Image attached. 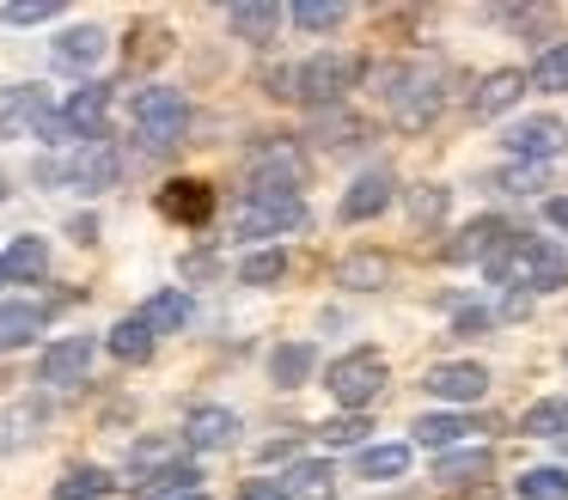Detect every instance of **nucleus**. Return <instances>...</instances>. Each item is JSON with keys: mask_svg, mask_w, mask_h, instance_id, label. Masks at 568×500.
<instances>
[{"mask_svg": "<svg viewBox=\"0 0 568 500\" xmlns=\"http://www.w3.org/2000/svg\"><path fill=\"white\" fill-rule=\"evenodd\" d=\"M38 177H43V183H68V190L99 195V190H111V183L123 177V153H116L111 141H80V146H68L62 159H43Z\"/></svg>", "mask_w": 568, "mask_h": 500, "instance_id": "obj_3", "label": "nucleus"}, {"mask_svg": "<svg viewBox=\"0 0 568 500\" xmlns=\"http://www.w3.org/2000/svg\"><path fill=\"white\" fill-rule=\"evenodd\" d=\"M489 280L501 287H556L568 275V251L556 238H531V232H507L501 251L489 256Z\"/></svg>", "mask_w": 568, "mask_h": 500, "instance_id": "obj_2", "label": "nucleus"}, {"mask_svg": "<svg viewBox=\"0 0 568 500\" xmlns=\"http://www.w3.org/2000/svg\"><path fill=\"white\" fill-rule=\"evenodd\" d=\"M470 433H483L470 415H422L416 421V446H434V451L458 446V439H470Z\"/></svg>", "mask_w": 568, "mask_h": 500, "instance_id": "obj_27", "label": "nucleus"}, {"mask_svg": "<svg viewBox=\"0 0 568 500\" xmlns=\"http://www.w3.org/2000/svg\"><path fill=\"white\" fill-rule=\"evenodd\" d=\"M196 482H202L196 463L172 458V463H160V470H148V476H129V494H141V500H184V494H196Z\"/></svg>", "mask_w": 568, "mask_h": 500, "instance_id": "obj_13", "label": "nucleus"}, {"mask_svg": "<svg viewBox=\"0 0 568 500\" xmlns=\"http://www.w3.org/2000/svg\"><path fill=\"white\" fill-rule=\"evenodd\" d=\"M373 85H379V98H385V110H392L397 129H428V122L440 116V104H446V80L434 68H422V61L379 68Z\"/></svg>", "mask_w": 568, "mask_h": 500, "instance_id": "obj_1", "label": "nucleus"}, {"mask_svg": "<svg viewBox=\"0 0 568 500\" xmlns=\"http://www.w3.org/2000/svg\"><path fill=\"white\" fill-rule=\"evenodd\" d=\"M495 190H507V195H531V190H550V183H544V171L514 165V171H501V177H495Z\"/></svg>", "mask_w": 568, "mask_h": 500, "instance_id": "obj_40", "label": "nucleus"}, {"mask_svg": "<svg viewBox=\"0 0 568 500\" xmlns=\"http://www.w3.org/2000/svg\"><path fill=\"white\" fill-rule=\"evenodd\" d=\"M141 324L153 329V336H172V329H184L190 324V293H178V287H165V293H153L148 305H141Z\"/></svg>", "mask_w": 568, "mask_h": 500, "instance_id": "obj_25", "label": "nucleus"}, {"mask_svg": "<svg viewBox=\"0 0 568 500\" xmlns=\"http://www.w3.org/2000/svg\"><path fill=\"white\" fill-rule=\"evenodd\" d=\"M0 19L7 24H50V19H62V7L55 0H19V7H0Z\"/></svg>", "mask_w": 568, "mask_h": 500, "instance_id": "obj_38", "label": "nucleus"}, {"mask_svg": "<svg viewBox=\"0 0 568 500\" xmlns=\"http://www.w3.org/2000/svg\"><path fill=\"white\" fill-rule=\"evenodd\" d=\"M355 80H361L355 55H312V61H300V73H294V98L312 110H336Z\"/></svg>", "mask_w": 568, "mask_h": 500, "instance_id": "obj_7", "label": "nucleus"}, {"mask_svg": "<svg viewBox=\"0 0 568 500\" xmlns=\"http://www.w3.org/2000/svg\"><path fill=\"white\" fill-rule=\"evenodd\" d=\"M55 116V98L50 85H7L0 92V134H43V122Z\"/></svg>", "mask_w": 568, "mask_h": 500, "instance_id": "obj_10", "label": "nucleus"}, {"mask_svg": "<svg viewBox=\"0 0 568 500\" xmlns=\"http://www.w3.org/2000/svg\"><path fill=\"white\" fill-rule=\"evenodd\" d=\"M306 183V153L294 141H270L251 153V190H282V195H300Z\"/></svg>", "mask_w": 568, "mask_h": 500, "instance_id": "obj_9", "label": "nucleus"}, {"mask_svg": "<svg viewBox=\"0 0 568 500\" xmlns=\"http://www.w3.org/2000/svg\"><path fill=\"white\" fill-rule=\"evenodd\" d=\"M489 470H495V451L489 446H465V451L434 458V482H440V488H470V482H483Z\"/></svg>", "mask_w": 568, "mask_h": 500, "instance_id": "obj_20", "label": "nucleus"}, {"mask_svg": "<svg viewBox=\"0 0 568 500\" xmlns=\"http://www.w3.org/2000/svg\"><path fill=\"white\" fill-rule=\"evenodd\" d=\"M282 19H287V12L275 7V0H239V7H226V24H233L245 43H275Z\"/></svg>", "mask_w": 568, "mask_h": 500, "instance_id": "obj_21", "label": "nucleus"}, {"mask_svg": "<svg viewBox=\"0 0 568 500\" xmlns=\"http://www.w3.org/2000/svg\"><path fill=\"white\" fill-rule=\"evenodd\" d=\"M0 287H7V275H0Z\"/></svg>", "mask_w": 568, "mask_h": 500, "instance_id": "obj_46", "label": "nucleus"}, {"mask_svg": "<svg viewBox=\"0 0 568 500\" xmlns=\"http://www.w3.org/2000/svg\"><path fill=\"white\" fill-rule=\"evenodd\" d=\"M355 470L367 476V482H397V476L409 470V446H367L355 458Z\"/></svg>", "mask_w": 568, "mask_h": 500, "instance_id": "obj_31", "label": "nucleus"}, {"mask_svg": "<svg viewBox=\"0 0 568 500\" xmlns=\"http://www.w3.org/2000/svg\"><path fill=\"white\" fill-rule=\"evenodd\" d=\"M43 324H50V305L7 299V305H0V348H26V341H38Z\"/></svg>", "mask_w": 568, "mask_h": 500, "instance_id": "obj_22", "label": "nucleus"}, {"mask_svg": "<svg viewBox=\"0 0 568 500\" xmlns=\"http://www.w3.org/2000/svg\"><path fill=\"white\" fill-rule=\"evenodd\" d=\"M519 500H568V470L562 463H538V470H526L514 482Z\"/></svg>", "mask_w": 568, "mask_h": 500, "instance_id": "obj_32", "label": "nucleus"}, {"mask_svg": "<svg viewBox=\"0 0 568 500\" xmlns=\"http://www.w3.org/2000/svg\"><path fill=\"white\" fill-rule=\"evenodd\" d=\"M318 433H324V446H355V439L373 433V427H367V415H343V421H324Z\"/></svg>", "mask_w": 568, "mask_h": 500, "instance_id": "obj_39", "label": "nucleus"}, {"mask_svg": "<svg viewBox=\"0 0 568 500\" xmlns=\"http://www.w3.org/2000/svg\"><path fill=\"white\" fill-rule=\"evenodd\" d=\"M392 195H397L392 171H361V177H355V190L343 195V220H348V226H361V220L385 214V207H392Z\"/></svg>", "mask_w": 568, "mask_h": 500, "instance_id": "obj_18", "label": "nucleus"}, {"mask_svg": "<svg viewBox=\"0 0 568 500\" xmlns=\"http://www.w3.org/2000/svg\"><path fill=\"white\" fill-rule=\"evenodd\" d=\"M92 354H99V341H92V336H62V341H50V348H43L38 378L50 390H68V385H80V378H87Z\"/></svg>", "mask_w": 568, "mask_h": 500, "instance_id": "obj_11", "label": "nucleus"}, {"mask_svg": "<svg viewBox=\"0 0 568 500\" xmlns=\"http://www.w3.org/2000/svg\"><path fill=\"white\" fill-rule=\"evenodd\" d=\"M104 49H111V37H104L99 24H74V31H62V43H55V68L87 73L104 61Z\"/></svg>", "mask_w": 568, "mask_h": 500, "instance_id": "obj_19", "label": "nucleus"}, {"mask_svg": "<svg viewBox=\"0 0 568 500\" xmlns=\"http://www.w3.org/2000/svg\"><path fill=\"white\" fill-rule=\"evenodd\" d=\"M336 280L355 287V293H367V287H379V280H392V263H385V256H348Z\"/></svg>", "mask_w": 568, "mask_h": 500, "instance_id": "obj_36", "label": "nucleus"}, {"mask_svg": "<svg viewBox=\"0 0 568 500\" xmlns=\"http://www.w3.org/2000/svg\"><path fill=\"white\" fill-rule=\"evenodd\" d=\"M160 214L178 220V226H209L214 190H209V183H196V177H178V183H165V190H160Z\"/></svg>", "mask_w": 568, "mask_h": 500, "instance_id": "obj_15", "label": "nucleus"}, {"mask_svg": "<svg viewBox=\"0 0 568 500\" xmlns=\"http://www.w3.org/2000/svg\"><path fill=\"white\" fill-rule=\"evenodd\" d=\"M111 470H99V463H74V470L55 482V500H111Z\"/></svg>", "mask_w": 568, "mask_h": 500, "instance_id": "obj_28", "label": "nucleus"}, {"mask_svg": "<svg viewBox=\"0 0 568 500\" xmlns=\"http://www.w3.org/2000/svg\"><path fill=\"white\" fill-rule=\"evenodd\" d=\"M7 190H13V177H7V171H0V202H7Z\"/></svg>", "mask_w": 568, "mask_h": 500, "instance_id": "obj_44", "label": "nucleus"}, {"mask_svg": "<svg viewBox=\"0 0 568 500\" xmlns=\"http://www.w3.org/2000/svg\"><path fill=\"white\" fill-rule=\"evenodd\" d=\"M43 421H50V415H43V402H13V409H0V458H7V451H19V446H31Z\"/></svg>", "mask_w": 568, "mask_h": 500, "instance_id": "obj_24", "label": "nucleus"}, {"mask_svg": "<svg viewBox=\"0 0 568 500\" xmlns=\"http://www.w3.org/2000/svg\"><path fill=\"white\" fill-rule=\"evenodd\" d=\"M526 85H538V92H568V43H550L538 61H531Z\"/></svg>", "mask_w": 568, "mask_h": 500, "instance_id": "obj_34", "label": "nucleus"}, {"mask_svg": "<svg viewBox=\"0 0 568 500\" xmlns=\"http://www.w3.org/2000/svg\"><path fill=\"white\" fill-rule=\"evenodd\" d=\"M544 220H550L556 232H568V195H556V202H544Z\"/></svg>", "mask_w": 568, "mask_h": 500, "instance_id": "obj_43", "label": "nucleus"}, {"mask_svg": "<svg viewBox=\"0 0 568 500\" xmlns=\"http://www.w3.org/2000/svg\"><path fill=\"white\" fill-rule=\"evenodd\" d=\"M184 500H209V494H184Z\"/></svg>", "mask_w": 568, "mask_h": 500, "instance_id": "obj_45", "label": "nucleus"}, {"mask_svg": "<svg viewBox=\"0 0 568 500\" xmlns=\"http://www.w3.org/2000/svg\"><path fill=\"white\" fill-rule=\"evenodd\" d=\"M282 275H287V256L282 251H257V256H245V268H239L245 287H275Z\"/></svg>", "mask_w": 568, "mask_h": 500, "instance_id": "obj_37", "label": "nucleus"}, {"mask_svg": "<svg viewBox=\"0 0 568 500\" xmlns=\"http://www.w3.org/2000/svg\"><path fill=\"white\" fill-rule=\"evenodd\" d=\"M239 500H287V488L282 482H245V488H239Z\"/></svg>", "mask_w": 568, "mask_h": 500, "instance_id": "obj_42", "label": "nucleus"}, {"mask_svg": "<svg viewBox=\"0 0 568 500\" xmlns=\"http://www.w3.org/2000/svg\"><path fill=\"white\" fill-rule=\"evenodd\" d=\"M287 19H294L300 31H312V37H318V31H336V24L348 19V7H336V0H300V7L287 12Z\"/></svg>", "mask_w": 568, "mask_h": 500, "instance_id": "obj_35", "label": "nucleus"}, {"mask_svg": "<svg viewBox=\"0 0 568 500\" xmlns=\"http://www.w3.org/2000/svg\"><path fill=\"white\" fill-rule=\"evenodd\" d=\"M306 373H312V341H282V348L270 354V378H275V390L306 385Z\"/></svg>", "mask_w": 568, "mask_h": 500, "instance_id": "obj_29", "label": "nucleus"}, {"mask_svg": "<svg viewBox=\"0 0 568 500\" xmlns=\"http://www.w3.org/2000/svg\"><path fill=\"white\" fill-rule=\"evenodd\" d=\"M519 433H531V439H568V402L562 397L531 402V409L519 415Z\"/></svg>", "mask_w": 568, "mask_h": 500, "instance_id": "obj_30", "label": "nucleus"}, {"mask_svg": "<svg viewBox=\"0 0 568 500\" xmlns=\"http://www.w3.org/2000/svg\"><path fill=\"white\" fill-rule=\"evenodd\" d=\"M306 226V202L282 190H251L245 202L233 207V232L239 238H282V232Z\"/></svg>", "mask_w": 568, "mask_h": 500, "instance_id": "obj_5", "label": "nucleus"}, {"mask_svg": "<svg viewBox=\"0 0 568 500\" xmlns=\"http://www.w3.org/2000/svg\"><path fill=\"white\" fill-rule=\"evenodd\" d=\"M0 275H7V280H43V275H50V244L31 238V232H26V238H13V244H7V256H0Z\"/></svg>", "mask_w": 568, "mask_h": 500, "instance_id": "obj_23", "label": "nucleus"}, {"mask_svg": "<svg viewBox=\"0 0 568 500\" xmlns=\"http://www.w3.org/2000/svg\"><path fill=\"white\" fill-rule=\"evenodd\" d=\"M422 390L440 397V402H477L483 390H489V366L483 360H446V366H434V373L422 378Z\"/></svg>", "mask_w": 568, "mask_h": 500, "instance_id": "obj_12", "label": "nucleus"}, {"mask_svg": "<svg viewBox=\"0 0 568 500\" xmlns=\"http://www.w3.org/2000/svg\"><path fill=\"white\" fill-rule=\"evenodd\" d=\"M153 348H160V336H153L141 317H123V324H111V354L116 360H129V366H148L153 360Z\"/></svg>", "mask_w": 568, "mask_h": 500, "instance_id": "obj_26", "label": "nucleus"}, {"mask_svg": "<svg viewBox=\"0 0 568 500\" xmlns=\"http://www.w3.org/2000/svg\"><path fill=\"white\" fill-rule=\"evenodd\" d=\"M519 92H526V73H519V68H495V73H483V85L470 92V122H495L501 110H514V104H519Z\"/></svg>", "mask_w": 568, "mask_h": 500, "instance_id": "obj_14", "label": "nucleus"}, {"mask_svg": "<svg viewBox=\"0 0 568 500\" xmlns=\"http://www.w3.org/2000/svg\"><path fill=\"white\" fill-rule=\"evenodd\" d=\"M385 385H392V366H385V354H373V348H355V354H343V360L324 366V390H331L348 415H361Z\"/></svg>", "mask_w": 568, "mask_h": 500, "instance_id": "obj_4", "label": "nucleus"}, {"mask_svg": "<svg viewBox=\"0 0 568 500\" xmlns=\"http://www.w3.org/2000/svg\"><path fill=\"white\" fill-rule=\"evenodd\" d=\"M331 463H294V470H287V500H331Z\"/></svg>", "mask_w": 568, "mask_h": 500, "instance_id": "obj_33", "label": "nucleus"}, {"mask_svg": "<svg viewBox=\"0 0 568 500\" xmlns=\"http://www.w3.org/2000/svg\"><path fill=\"white\" fill-rule=\"evenodd\" d=\"M184 439H190L196 451H226V446L239 439V415L221 409V402H202V409H190Z\"/></svg>", "mask_w": 568, "mask_h": 500, "instance_id": "obj_16", "label": "nucleus"}, {"mask_svg": "<svg viewBox=\"0 0 568 500\" xmlns=\"http://www.w3.org/2000/svg\"><path fill=\"white\" fill-rule=\"evenodd\" d=\"M501 146L519 165H538V159H556L568 146V122L562 116H519V122H507Z\"/></svg>", "mask_w": 568, "mask_h": 500, "instance_id": "obj_8", "label": "nucleus"}, {"mask_svg": "<svg viewBox=\"0 0 568 500\" xmlns=\"http://www.w3.org/2000/svg\"><path fill=\"white\" fill-rule=\"evenodd\" d=\"M501 238H507V220H495V214H477L465 232H458L453 244H446V263H489L495 251H501Z\"/></svg>", "mask_w": 568, "mask_h": 500, "instance_id": "obj_17", "label": "nucleus"}, {"mask_svg": "<svg viewBox=\"0 0 568 500\" xmlns=\"http://www.w3.org/2000/svg\"><path fill=\"white\" fill-rule=\"evenodd\" d=\"M129 116H135V134L160 153V146H178L190 129V104L184 92H172V85H148V92L129 104Z\"/></svg>", "mask_w": 568, "mask_h": 500, "instance_id": "obj_6", "label": "nucleus"}, {"mask_svg": "<svg viewBox=\"0 0 568 500\" xmlns=\"http://www.w3.org/2000/svg\"><path fill=\"white\" fill-rule=\"evenodd\" d=\"M409 214H416V220H440L446 214V190H440V183L416 190V195H409Z\"/></svg>", "mask_w": 568, "mask_h": 500, "instance_id": "obj_41", "label": "nucleus"}]
</instances>
